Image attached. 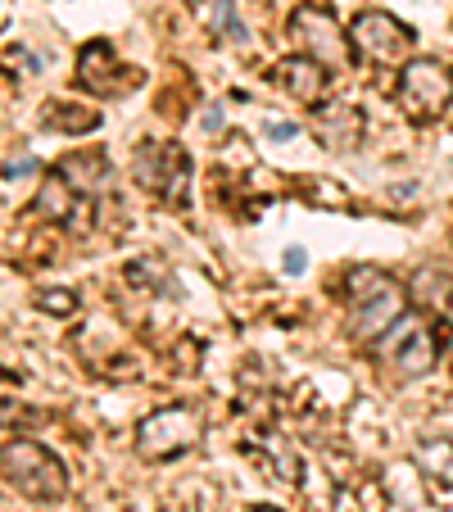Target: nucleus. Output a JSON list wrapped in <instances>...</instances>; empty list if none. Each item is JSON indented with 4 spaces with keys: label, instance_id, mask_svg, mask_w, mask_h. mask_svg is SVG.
<instances>
[{
    "label": "nucleus",
    "instance_id": "obj_1",
    "mask_svg": "<svg viewBox=\"0 0 453 512\" xmlns=\"http://www.w3.org/2000/svg\"><path fill=\"white\" fill-rule=\"evenodd\" d=\"M345 313H349L354 340H381L399 318H404V286L381 268H349Z\"/></svg>",
    "mask_w": 453,
    "mask_h": 512
},
{
    "label": "nucleus",
    "instance_id": "obj_2",
    "mask_svg": "<svg viewBox=\"0 0 453 512\" xmlns=\"http://www.w3.org/2000/svg\"><path fill=\"white\" fill-rule=\"evenodd\" d=\"M0 481L19 490L23 499L55 503L68 494V467L41 440L14 435V440H0Z\"/></svg>",
    "mask_w": 453,
    "mask_h": 512
},
{
    "label": "nucleus",
    "instance_id": "obj_3",
    "mask_svg": "<svg viewBox=\"0 0 453 512\" xmlns=\"http://www.w3.org/2000/svg\"><path fill=\"white\" fill-rule=\"evenodd\" d=\"M204 435V417L195 404H168L159 413L141 417L136 426V454L145 463H173V458L191 454Z\"/></svg>",
    "mask_w": 453,
    "mask_h": 512
},
{
    "label": "nucleus",
    "instance_id": "obj_4",
    "mask_svg": "<svg viewBox=\"0 0 453 512\" xmlns=\"http://www.w3.org/2000/svg\"><path fill=\"white\" fill-rule=\"evenodd\" d=\"M395 100L413 123H435V118H444L453 105V68L431 55L408 59V64L399 68Z\"/></svg>",
    "mask_w": 453,
    "mask_h": 512
},
{
    "label": "nucleus",
    "instance_id": "obj_5",
    "mask_svg": "<svg viewBox=\"0 0 453 512\" xmlns=\"http://www.w3.org/2000/svg\"><path fill=\"white\" fill-rule=\"evenodd\" d=\"M290 41H295L313 64L331 68V73L354 64V46H349L345 28H340V19L327 5H299V10L290 14Z\"/></svg>",
    "mask_w": 453,
    "mask_h": 512
},
{
    "label": "nucleus",
    "instance_id": "obj_6",
    "mask_svg": "<svg viewBox=\"0 0 453 512\" xmlns=\"http://www.w3.org/2000/svg\"><path fill=\"white\" fill-rule=\"evenodd\" d=\"M372 345H376V358H381L395 377H422V372L435 368V358H440V340H435L431 322L413 318V313H404V318L381 340H372Z\"/></svg>",
    "mask_w": 453,
    "mask_h": 512
},
{
    "label": "nucleus",
    "instance_id": "obj_7",
    "mask_svg": "<svg viewBox=\"0 0 453 512\" xmlns=\"http://www.w3.org/2000/svg\"><path fill=\"white\" fill-rule=\"evenodd\" d=\"M349 46H354V55L372 59V64H408L417 32L390 10H363L349 23Z\"/></svg>",
    "mask_w": 453,
    "mask_h": 512
},
{
    "label": "nucleus",
    "instance_id": "obj_8",
    "mask_svg": "<svg viewBox=\"0 0 453 512\" xmlns=\"http://www.w3.org/2000/svg\"><path fill=\"white\" fill-rule=\"evenodd\" d=\"M136 182L145 186V191L155 195V200L173 204V209H182L186 204V186H191V159H186L182 145H155V141H145L141 150H136V164H132Z\"/></svg>",
    "mask_w": 453,
    "mask_h": 512
},
{
    "label": "nucleus",
    "instance_id": "obj_9",
    "mask_svg": "<svg viewBox=\"0 0 453 512\" xmlns=\"http://www.w3.org/2000/svg\"><path fill=\"white\" fill-rule=\"evenodd\" d=\"M78 87L91 91L96 100H123V96H132V91L141 87V73L127 68L109 41L96 37V41H87V46L78 50Z\"/></svg>",
    "mask_w": 453,
    "mask_h": 512
},
{
    "label": "nucleus",
    "instance_id": "obj_10",
    "mask_svg": "<svg viewBox=\"0 0 453 512\" xmlns=\"http://www.w3.org/2000/svg\"><path fill=\"white\" fill-rule=\"evenodd\" d=\"M313 136H318L327 150L345 155V150H358L363 141V114L354 105H327L313 114Z\"/></svg>",
    "mask_w": 453,
    "mask_h": 512
},
{
    "label": "nucleus",
    "instance_id": "obj_11",
    "mask_svg": "<svg viewBox=\"0 0 453 512\" xmlns=\"http://www.w3.org/2000/svg\"><path fill=\"white\" fill-rule=\"evenodd\" d=\"M277 87L286 91L290 100H299V105H318L322 91H327V68L313 64L309 55L281 59L277 64Z\"/></svg>",
    "mask_w": 453,
    "mask_h": 512
},
{
    "label": "nucleus",
    "instance_id": "obj_12",
    "mask_svg": "<svg viewBox=\"0 0 453 512\" xmlns=\"http://www.w3.org/2000/svg\"><path fill=\"white\" fill-rule=\"evenodd\" d=\"M55 177L68 186L73 195H82V191H96L100 182L109 177V159L100 155V150H82V155H64L55 164Z\"/></svg>",
    "mask_w": 453,
    "mask_h": 512
},
{
    "label": "nucleus",
    "instance_id": "obj_13",
    "mask_svg": "<svg viewBox=\"0 0 453 512\" xmlns=\"http://www.w3.org/2000/svg\"><path fill=\"white\" fill-rule=\"evenodd\" d=\"M41 127H46V132L82 136V132H96L100 114H91V109H82V105H55V100H50L46 114H41Z\"/></svg>",
    "mask_w": 453,
    "mask_h": 512
},
{
    "label": "nucleus",
    "instance_id": "obj_14",
    "mask_svg": "<svg viewBox=\"0 0 453 512\" xmlns=\"http://www.w3.org/2000/svg\"><path fill=\"white\" fill-rule=\"evenodd\" d=\"M32 209H37V213H55V218H64V213L73 209V191H68V186L59 182L55 173H50V182L41 186V195H37V200H32Z\"/></svg>",
    "mask_w": 453,
    "mask_h": 512
},
{
    "label": "nucleus",
    "instance_id": "obj_15",
    "mask_svg": "<svg viewBox=\"0 0 453 512\" xmlns=\"http://www.w3.org/2000/svg\"><path fill=\"white\" fill-rule=\"evenodd\" d=\"M213 28H218L227 41H236V46H245V41H250V28H245L241 14H236V0H222L218 10H213Z\"/></svg>",
    "mask_w": 453,
    "mask_h": 512
},
{
    "label": "nucleus",
    "instance_id": "obj_16",
    "mask_svg": "<svg viewBox=\"0 0 453 512\" xmlns=\"http://www.w3.org/2000/svg\"><path fill=\"white\" fill-rule=\"evenodd\" d=\"M37 309H46V313H73V309H78V300H73L68 290H41V295H37Z\"/></svg>",
    "mask_w": 453,
    "mask_h": 512
},
{
    "label": "nucleus",
    "instance_id": "obj_17",
    "mask_svg": "<svg viewBox=\"0 0 453 512\" xmlns=\"http://www.w3.org/2000/svg\"><path fill=\"white\" fill-rule=\"evenodd\" d=\"M19 417H28V422H41V413H28V408H23V404H14V399H5V404H0V426L19 422Z\"/></svg>",
    "mask_w": 453,
    "mask_h": 512
},
{
    "label": "nucleus",
    "instance_id": "obj_18",
    "mask_svg": "<svg viewBox=\"0 0 453 512\" xmlns=\"http://www.w3.org/2000/svg\"><path fill=\"white\" fill-rule=\"evenodd\" d=\"M281 268H286V272H290V277H299V272L309 268V254L299 250V245H290V250H286V263H281Z\"/></svg>",
    "mask_w": 453,
    "mask_h": 512
},
{
    "label": "nucleus",
    "instance_id": "obj_19",
    "mask_svg": "<svg viewBox=\"0 0 453 512\" xmlns=\"http://www.w3.org/2000/svg\"><path fill=\"white\" fill-rule=\"evenodd\" d=\"M37 173V159H14V164H5V177H32Z\"/></svg>",
    "mask_w": 453,
    "mask_h": 512
},
{
    "label": "nucleus",
    "instance_id": "obj_20",
    "mask_svg": "<svg viewBox=\"0 0 453 512\" xmlns=\"http://www.w3.org/2000/svg\"><path fill=\"white\" fill-rule=\"evenodd\" d=\"M268 136L272 141H290V136H299L295 123H268Z\"/></svg>",
    "mask_w": 453,
    "mask_h": 512
},
{
    "label": "nucleus",
    "instance_id": "obj_21",
    "mask_svg": "<svg viewBox=\"0 0 453 512\" xmlns=\"http://www.w3.org/2000/svg\"><path fill=\"white\" fill-rule=\"evenodd\" d=\"M204 127H209V132H218V127H222V109H218V105L209 109V118H204Z\"/></svg>",
    "mask_w": 453,
    "mask_h": 512
},
{
    "label": "nucleus",
    "instance_id": "obj_22",
    "mask_svg": "<svg viewBox=\"0 0 453 512\" xmlns=\"http://www.w3.org/2000/svg\"><path fill=\"white\" fill-rule=\"evenodd\" d=\"M254 512H277V508H254Z\"/></svg>",
    "mask_w": 453,
    "mask_h": 512
},
{
    "label": "nucleus",
    "instance_id": "obj_23",
    "mask_svg": "<svg viewBox=\"0 0 453 512\" xmlns=\"http://www.w3.org/2000/svg\"><path fill=\"white\" fill-rule=\"evenodd\" d=\"M186 5H200V0H186Z\"/></svg>",
    "mask_w": 453,
    "mask_h": 512
},
{
    "label": "nucleus",
    "instance_id": "obj_24",
    "mask_svg": "<svg viewBox=\"0 0 453 512\" xmlns=\"http://www.w3.org/2000/svg\"><path fill=\"white\" fill-rule=\"evenodd\" d=\"M0 381H5V372H0Z\"/></svg>",
    "mask_w": 453,
    "mask_h": 512
}]
</instances>
